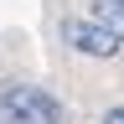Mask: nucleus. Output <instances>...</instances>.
I'll return each mask as SVG.
<instances>
[{"instance_id":"nucleus-1","label":"nucleus","mask_w":124,"mask_h":124,"mask_svg":"<svg viewBox=\"0 0 124 124\" xmlns=\"http://www.w3.org/2000/svg\"><path fill=\"white\" fill-rule=\"evenodd\" d=\"M0 124H62V103L36 83H0Z\"/></svg>"},{"instance_id":"nucleus-2","label":"nucleus","mask_w":124,"mask_h":124,"mask_svg":"<svg viewBox=\"0 0 124 124\" xmlns=\"http://www.w3.org/2000/svg\"><path fill=\"white\" fill-rule=\"evenodd\" d=\"M62 36H67V46H72L78 57L108 62V57L124 52V31H119L114 21H98V16H72V21L62 26Z\"/></svg>"},{"instance_id":"nucleus-3","label":"nucleus","mask_w":124,"mask_h":124,"mask_svg":"<svg viewBox=\"0 0 124 124\" xmlns=\"http://www.w3.org/2000/svg\"><path fill=\"white\" fill-rule=\"evenodd\" d=\"M98 124H124V108H108V114H103Z\"/></svg>"},{"instance_id":"nucleus-4","label":"nucleus","mask_w":124,"mask_h":124,"mask_svg":"<svg viewBox=\"0 0 124 124\" xmlns=\"http://www.w3.org/2000/svg\"><path fill=\"white\" fill-rule=\"evenodd\" d=\"M103 10H114L119 21H124V0H103Z\"/></svg>"}]
</instances>
